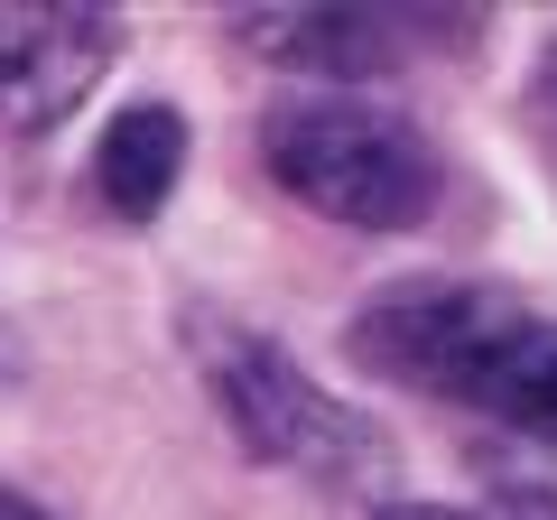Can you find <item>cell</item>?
I'll return each mask as SVG.
<instances>
[{"label": "cell", "instance_id": "6da1fadb", "mask_svg": "<svg viewBox=\"0 0 557 520\" xmlns=\"http://www.w3.org/2000/svg\"><path fill=\"white\" fill-rule=\"evenodd\" d=\"M354 354L391 381L437 391V400L493 409L502 428L557 437V325L520 317L502 288H465V280L391 288L354 325Z\"/></svg>", "mask_w": 557, "mask_h": 520}, {"label": "cell", "instance_id": "7a4b0ae2", "mask_svg": "<svg viewBox=\"0 0 557 520\" xmlns=\"http://www.w3.org/2000/svg\"><path fill=\"white\" fill-rule=\"evenodd\" d=\"M260 149H270V177L344 233H409L437 214V186H446L428 131L354 94H307L270 112Z\"/></svg>", "mask_w": 557, "mask_h": 520}, {"label": "cell", "instance_id": "3957f363", "mask_svg": "<svg viewBox=\"0 0 557 520\" xmlns=\"http://www.w3.org/2000/svg\"><path fill=\"white\" fill-rule=\"evenodd\" d=\"M214 391H223L233 437L251 446L260 465H298V474H325V483H362V474H381V456H391V437H381L362 409L325 400L317 381L278 354V344H260V335L214 344Z\"/></svg>", "mask_w": 557, "mask_h": 520}, {"label": "cell", "instance_id": "277c9868", "mask_svg": "<svg viewBox=\"0 0 557 520\" xmlns=\"http://www.w3.org/2000/svg\"><path fill=\"white\" fill-rule=\"evenodd\" d=\"M112 57H121L112 10H84V0L20 10V0H0V121H20V131L65 121Z\"/></svg>", "mask_w": 557, "mask_h": 520}, {"label": "cell", "instance_id": "5b68a950", "mask_svg": "<svg viewBox=\"0 0 557 520\" xmlns=\"http://www.w3.org/2000/svg\"><path fill=\"white\" fill-rule=\"evenodd\" d=\"M177 168H186V121L168 112V102H139V112L112 121L94 177H102V205H112V214L149 223L168 205V186H177Z\"/></svg>", "mask_w": 557, "mask_h": 520}, {"label": "cell", "instance_id": "8992f818", "mask_svg": "<svg viewBox=\"0 0 557 520\" xmlns=\"http://www.w3.org/2000/svg\"><path fill=\"white\" fill-rule=\"evenodd\" d=\"M278 65H307V75H372V65L399 57V38L418 28L381 20V10H298V20H260L251 28Z\"/></svg>", "mask_w": 557, "mask_h": 520}, {"label": "cell", "instance_id": "52a82bcc", "mask_svg": "<svg viewBox=\"0 0 557 520\" xmlns=\"http://www.w3.org/2000/svg\"><path fill=\"white\" fill-rule=\"evenodd\" d=\"M493 520H557V493H539V483H511V493H493Z\"/></svg>", "mask_w": 557, "mask_h": 520}, {"label": "cell", "instance_id": "ba28073f", "mask_svg": "<svg viewBox=\"0 0 557 520\" xmlns=\"http://www.w3.org/2000/svg\"><path fill=\"white\" fill-rule=\"evenodd\" d=\"M381 520H465V511H446V502H399V511H381Z\"/></svg>", "mask_w": 557, "mask_h": 520}, {"label": "cell", "instance_id": "9c48e42d", "mask_svg": "<svg viewBox=\"0 0 557 520\" xmlns=\"http://www.w3.org/2000/svg\"><path fill=\"white\" fill-rule=\"evenodd\" d=\"M539 102L557 112V38H548V57H539Z\"/></svg>", "mask_w": 557, "mask_h": 520}, {"label": "cell", "instance_id": "30bf717a", "mask_svg": "<svg viewBox=\"0 0 557 520\" xmlns=\"http://www.w3.org/2000/svg\"><path fill=\"white\" fill-rule=\"evenodd\" d=\"M0 520H47L38 502H20V493H0Z\"/></svg>", "mask_w": 557, "mask_h": 520}]
</instances>
